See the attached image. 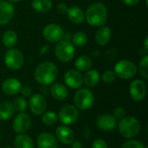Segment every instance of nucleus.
I'll return each mask as SVG.
<instances>
[{
  "label": "nucleus",
  "instance_id": "obj_33",
  "mask_svg": "<svg viewBox=\"0 0 148 148\" xmlns=\"http://www.w3.org/2000/svg\"><path fill=\"white\" fill-rule=\"evenodd\" d=\"M121 148H146V147L139 140L130 139L129 140H127L123 143Z\"/></svg>",
  "mask_w": 148,
  "mask_h": 148
},
{
  "label": "nucleus",
  "instance_id": "obj_37",
  "mask_svg": "<svg viewBox=\"0 0 148 148\" xmlns=\"http://www.w3.org/2000/svg\"><path fill=\"white\" fill-rule=\"evenodd\" d=\"M68 9H69V7L64 3H60L56 6V10L60 14H66L68 11Z\"/></svg>",
  "mask_w": 148,
  "mask_h": 148
},
{
  "label": "nucleus",
  "instance_id": "obj_12",
  "mask_svg": "<svg viewBox=\"0 0 148 148\" xmlns=\"http://www.w3.org/2000/svg\"><path fill=\"white\" fill-rule=\"evenodd\" d=\"M31 127V118L25 113H19L14 119L12 123L13 130L19 134L26 133Z\"/></svg>",
  "mask_w": 148,
  "mask_h": 148
},
{
  "label": "nucleus",
  "instance_id": "obj_17",
  "mask_svg": "<svg viewBox=\"0 0 148 148\" xmlns=\"http://www.w3.org/2000/svg\"><path fill=\"white\" fill-rule=\"evenodd\" d=\"M38 148H58V141L55 135L50 133H42L36 140Z\"/></svg>",
  "mask_w": 148,
  "mask_h": 148
},
{
  "label": "nucleus",
  "instance_id": "obj_31",
  "mask_svg": "<svg viewBox=\"0 0 148 148\" xmlns=\"http://www.w3.org/2000/svg\"><path fill=\"white\" fill-rule=\"evenodd\" d=\"M13 106H14L15 111L19 112V113H23V112H24L27 109L28 102H27V101L23 97L21 96V97H17L15 100V101L13 103Z\"/></svg>",
  "mask_w": 148,
  "mask_h": 148
},
{
  "label": "nucleus",
  "instance_id": "obj_15",
  "mask_svg": "<svg viewBox=\"0 0 148 148\" xmlns=\"http://www.w3.org/2000/svg\"><path fill=\"white\" fill-rule=\"evenodd\" d=\"M117 124L114 115L109 114H102L96 120V126L100 130L109 132L115 128Z\"/></svg>",
  "mask_w": 148,
  "mask_h": 148
},
{
  "label": "nucleus",
  "instance_id": "obj_40",
  "mask_svg": "<svg viewBox=\"0 0 148 148\" xmlns=\"http://www.w3.org/2000/svg\"><path fill=\"white\" fill-rule=\"evenodd\" d=\"M143 48L146 51L148 50V37H146L144 40V44H143Z\"/></svg>",
  "mask_w": 148,
  "mask_h": 148
},
{
  "label": "nucleus",
  "instance_id": "obj_2",
  "mask_svg": "<svg viewBox=\"0 0 148 148\" xmlns=\"http://www.w3.org/2000/svg\"><path fill=\"white\" fill-rule=\"evenodd\" d=\"M36 81L42 86H49L54 83L58 75V69L55 63L43 62L40 63L35 70Z\"/></svg>",
  "mask_w": 148,
  "mask_h": 148
},
{
  "label": "nucleus",
  "instance_id": "obj_19",
  "mask_svg": "<svg viewBox=\"0 0 148 148\" xmlns=\"http://www.w3.org/2000/svg\"><path fill=\"white\" fill-rule=\"evenodd\" d=\"M67 16L69 19L75 24H81L85 21V13L82 8L76 5H73L68 9Z\"/></svg>",
  "mask_w": 148,
  "mask_h": 148
},
{
  "label": "nucleus",
  "instance_id": "obj_4",
  "mask_svg": "<svg viewBox=\"0 0 148 148\" xmlns=\"http://www.w3.org/2000/svg\"><path fill=\"white\" fill-rule=\"evenodd\" d=\"M75 107L80 110H88L92 108L95 102L93 92L88 88H78L74 96Z\"/></svg>",
  "mask_w": 148,
  "mask_h": 148
},
{
  "label": "nucleus",
  "instance_id": "obj_32",
  "mask_svg": "<svg viewBox=\"0 0 148 148\" xmlns=\"http://www.w3.org/2000/svg\"><path fill=\"white\" fill-rule=\"evenodd\" d=\"M116 75L114 73V70H107L103 73V75L101 76L102 82L104 83H107V84H110L112 82H114L116 79Z\"/></svg>",
  "mask_w": 148,
  "mask_h": 148
},
{
  "label": "nucleus",
  "instance_id": "obj_25",
  "mask_svg": "<svg viewBox=\"0 0 148 148\" xmlns=\"http://www.w3.org/2000/svg\"><path fill=\"white\" fill-rule=\"evenodd\" d=\"M15 148H34L32 139L24 134H19L14 140Z\"/></svg>",
  "mask_w": 148,
  "mask_h": 148
},
{
  "label": "nucleus",
  "instance_id": "obj_10",
  "mask_svg": "<svg viewBox=\"0 0 148 148\" xmlns=\"http://www.w3.org/2000/svg\"><path fill=\"white\" fill-rule=\"evenodd\" d=\"M29 108L35 115H42L47 108V101L41 94H33L29 96Z\"/></svg>",
  "mask_w": 148,
  "mask_h": 148
},
{
  "label": "nucleus",
  "instance_id": "obj_22",
  "mask_svg": "<svg viewBox=\"0 0 148 148\" xmlns=\"http://www.w3.org/2000/svg\"><path fill=\"white\" fill-rule=\"evenodd\" d=\"M50 94L56 101H63L68 96V89L62 83H54L50 88Z\"/></svg>",
  "mask_w": 148,
  "mask_h": 148
},
{
  "label": "nucleus",
  "instance_id": "obj_16",
  "mask_svg": "<svg viewBox=\"0 0 148 148\" xmlns=\"http://www.w3.org/2000/svg\"><path fill=\"white\" fill-rule=\"evenodd\" d=\"M56 138L65 145H70L75 140V134L71 128L66 125L60 126L56 130Z\"/></svg>",
  "mask_w": 148,
  "mask_h": 148
},
{
  "label": "nucleus",
  "instance_id": "obj_7",
  "mask_svg": "<svg viewBox=\"0 0 148 148\" xmlns=\"http://www.w3.org/2000/svg\"><path fill=\"white\" fill-rule=\"evenodd\" d=\"M3 61L7 68L11 70L20 69L24 63V57L23 53L17 49H9L3 56Z\"/></svg>",
  "mask_w": 148,
  "mask_h": 148
},
{
  "label": "nucleus",
  "instance_id": "obj_21",
  "mask_svg": "<svg viewBox=\"0 0 148 148\" xmlns=\"http://www.w3.org/2000/svg\"><path fill=\"white\" fill-rule=\"evenodd\" d=\"M101 80V75L96 69H89L86 71L83 75V83L88 87V88H95Z\"/></svg>",
  "mask_w": 148,
  "mask_h": 148
},
{
  "label": "nucleus",
  "instance_id": "obj_20",
  "mask_svg": "<svg viewBox=\"0 0 148 148\" xmlns=\"http://www.w3.org/2000/svg\"><path fill=\"white\" fill-rule=\"evenodd\" d=\"M111 29L108 26L103 25L99 27L95 33V42L100 46L107 45L111 39Z\"/></svg>",
  "mask_w": 148,
  "mask_h": 148
},
{
  "label": "nucleus",
  "instance_id": "obj_42",
  "mask_svg": "<svg viewBox=\"0 0 148 148\" xmlns=\"http://www.w3.org/2000/svg\"><path fill=\"white\" fill-rule=\"evenodd\" d=\"M3 148H12V147H3Z\"/></svg>",
  "mask_w": 148,
  "mask_h": 148
},
{
  "label": "nucleus",
  "instance_id": "obj_18",
  "mask_svg": "<svg viewBox=\"0 0 148 148\" xmlns=\"http://www.w3.org/2000/svg\"><path fill=\"white\" fill-rule=\"evenodd\" d=\"M22 88L21 82L16 78H8L2 83V91L6 95H15Z\"/></svg>",
  "mask_w": 148,
  "mask_h": 148
},
{
  "label": "nucleus",
  "instance_id": "obj_43",
  "mask_svg": "<svg viewBox=\"0 0 148 148\" xmlns=\"http://www.w3.org/2000/svg\"><path fill=\"white\" fill-rule=\"evenodd\" d=\"M0 140H1V135H0Z\"/></svg>",
  "mask_w": 148,
  "mask_h": 148
},
{
  "label": "nucleus",
  "instance_id": "obj_8",
  "mask_svg": "<svg viewBox=\"0 0 148 148\" xmlns=\"http://www.w3.org/2000/svg\"><path fill=\"white\" fill-rule=\"evenodd\" d=\"M58 120L63 125H71L75 123L79 119V111L78 109L70 104L63 106L58 114Z\"/></svg>",
  "mask_w": 148,
  "mask_h": 148
},
{
  "label": "nucleus",
  "instance_id": "obj_13",
  "mask_svg": "<svg viewBox=\"0 0 148 148\" xmlns=\"http://www.w3.org/2000/svg\"><path fill=\"white\" fill-rule=\"evenodd\" d=\"M64 82L69 88L78 89L83 84V75L76 69H69L64 75Z\"/></svg>",
  "mask_w": 148,
  "mask_h": 148
},
{
  "label": "nucleus",
  "instance_id": "obj_39",
  "mask_svg": "<svg viewBox=\"0 0 148 148\" xmlns=\"http://www.w3.org/2000/svg\"><path fill=\"white\" fill-rule=\"evenodd\" d=\"M82 143L81 142V141H78V140H76V141H73V143H72V148H82Z\"/></svg>",
  "mask_w": 148,
  "mask_h": 148
},
{
  "label": "nucleus",
  "instance_id": "obj_26",
  "mask_svg": "<svg viewBox=\"0 0 148 148\" xmlns=\"http://www.w3.org/2000/svg\"><path fill=\"white\" fill-rule=\"evenodd\" d=\"M17 40H18V36L16 32L10 29L6 30L2 36V42L8 49L13 48L16 44Z\"/></svg>",
  "mask_w": 148,
  "mask_h": 148
},
{
  "label": "nucleus",
  "instance_id": "obj_29",
  "mask_svg": "<svg viewBox=\"0 0 148 148\" xmlns=\"http://www.w3.org/2000/svg\"><path fill=\"white\" fill-rule=\"evenodd\" d=\"M58 121V116L54 111H48L44 112L42 114V121L46 126H52L55 125Z\"/></svg>",
  "mask_w": 148,
  "mask_h": 148
},
{
  "label": "nucleus",
  "instance_id": "obj_34",
  "mask_svg": "<svg viewBox=\"0 0 148 148\" xmlns=\"http://www.w3.org/2000/svg\"><path fill=\"white\" fill-rule=\"evenodd\" d=\"M125 115H126V110L122 107H118L114 111V116L115 119L121 120L122 118L125 117Z\"/></svg>",
  "mask_w": 148,
  "mask_h": 148
},
{
  "label": "nucleus",
  "instance_id": "obj_27",
  "mask_svg": "<svg viewBox=\"0 0 148 148\" xmlns=\"http://www.w3.org/2000/svg\"><path fill=\"white\" fill-rule=\"evenodd\" d=\"M31 6L36 11L44 13L49 11L52 9L53 3L51 0H33Z\"/></svg>",
  "mask_w": 148,
  "mask_h": 148
},
{
  "label": "nucleus",
  "instance_id": "obj_28",
  "mask_svg": "<svg viewBox=\"0 0 148 148\" xmlns=\"http://www.w3.org/2000/svg\"><path fill=\"white\" fill-rule=\"evenodd\" d=\"M88 43V36L82 31L75 32L72 36V44L76 47H83Z\"/></svg>",
  "mask_w": 148,
  "mask_h": 148
},
{
  "label": "nucleus",
  "instance_id": "obj_9",
  "mask_svg": "<svg viewBox=\"0 0 148 148\" xmlns=\"http://www.w3.org/2000/svg\"><path fill=\"white\" fill-rule=\"evenodd\" d=\"M64 30L56 23H49L42 29L43 38L49 42H57L64 38Z\"/></svg>",
  "mask_w": 148,
  "mask_h": 148
},
{
  "label": "nucleus",
  "instance_id": "obj_24",
  "mask_svg": "<svg viewBox=\"0 0 148 148\" xmlns=\"http://www.w3.org/2000/svg\"><path fill=\"white\" fill-rule=\"evenodd\" d=\"M15 114L13 103L10 101H3L0 103V120L8 121Z\"/></svg>",
  "mask_w": 148,
  "mask_h": 148
},
{
  "label": "nucleus",
  "instance_id": "obj_14",
  "mask_svg": "<svg viewBox=\"0 0 148 148\" xmlns=\"http://www.w3.org/2000/svg\"><path fill=\"white\" fill-rule=\"evenodd\" d=\"M15 13V7L8 0H0V25H5L10 22Z\"/></svg>",
  "mask_w": 148,
  "mask_h": 148
},
{
  "label": "nucleus",
  "instance_id": "obj_5",
  "mask_svg": "<svg viewBox=\"0 0 148 148\" xmlns=\"http://www.w3.org/2000/svg\"><path fill=\"white\" fill-rule=\"evenodd\" d=\"M75 54V46L69 40L62 39L56 42L55 48L56 57L62 62H69Z\"/></svg>",
  "mask_w": 148,
  "mask_h": 148
},
{
  "label": "nucleus",
  "instance_id": "obj_30",
  "mask_svg": "<svg viewBox=\"0 0 148 148\" xmlns=\"http://www.w3.org/2000/svg\"><path fill=\"white\" fill-rule=\"evenodd\" d=\"M139 71L141 76L145 79L148 78V56L145 55L139 63Z\"/></svg>",
  "mask_w": 148,
  "mask_h": 148
},
{
  "label": "nucleus",
  "instance_id": "obj_3",
  "mask_svg": "<svg viewBox=\"0 0 148 148\" xmlns=\"http://www.w3.org/2000/svg\"><path fill=\"white\" fill-rule=\"evenodd\" d=\"M118 129L122 137L126 139H133L140 134L141 125L137 118L134 116H127L121 120Z\"/></svg>",
  "mask_w": 148,
  "mask_h": 148
},
{
  "label": "nucleus",
  "instance_id": "obj_11",
  "mask_svg": "<svg viewBox=\"0 0 148 148\" xmlns=\"http://www.w3.org/2000/svg\"><path fill=\"white\" fill-rule=\"evenodd\" d=\"M129 93L131 98L135 101H141L147 95L146 82L140 79L133 81L129 86Z\"/></svg>",
  "mask_w": 148,
  "mask_h": 148
},
{
  "label": "nucleus",
  "instance_id": "obj_6",
  "mask_svg": "<svg viewBox=\"0 0 148 148\" xmlns=\"http://www.w3.org/2000/svg\"><path fill=\"white\" fill-rule=\"evenodd\" d=\"M114 71L117 77L124 80H128L133 78L136 75L137 67L132 61L123 59L119 61L115 64Z\"/></svg>",
  "mask_w": 148,
  "mask_h": 148
},
{
  "label": "nucleus",
  "instance_id": "obj_23",
  "mask_svg": "<svg viewBox=\"0 0 148 148\" xmlns=\"http://www.w3.org/2000/svg\"><path fill=\"white\" fill-rule=\"evenodd\" d=\"M93 61L88 56H81L75 62V67L79 72H86L92 69Z\"/></svg>",
  "mask_w": 148,
  "mask_h": 148
},
{
  "label": "nucleus",
  "instance_id": "obj_38",
  "mask_svg": "<svg viewBox=\"0 0 148 148\" xmlns=\"http://www.w3.org/2000/svg\"><path fill=\"white\" fill-rule=\"evenodd\" d=\"M140 0H121V2L127 6H134L140 3Z\"/></svg>",
  "mask_w": 148,
  "mask_h": 148
},
{
  "label": "nucleus",
  "instance_id": "obj_1",
  "mask_svg": "<svg viewBox=\"0 0 148 148\" xmlns=\"http://www.w3.org/2000/svg\"><path fill=\"white\" fill-rule=\"evenodd\" d=\"M87 23L93 27H101L108 20V9L103 3L95 2L90 4L85 13Z\"/></svg>",
  "mask_w": 148,
  "mask_h": 148
},
{
  "label": "nucleus",
  "instance_id": "obj_35",
  "mask_svg": "<svg viewBox=\"0 0 148 148\" xmlns=\"http://www.w3.org/2000/svg\"><path fill=\"white\" fill-rule=\"evenodd\" d=\"M92 148H108V143L101 139H97L92 143Z\"/></svg>",
  "mask_w": 148,
  "mask_h": 148
},
{
  "label": "nucleus",
  "instance_id": "obj_36",
  "mask_svg": "<svg viewBox=\"0 0 148 148\" xmlns=\"http://www.w3.org/2000/svg\"><path fill=\"white\" fill-rule=\"evenodd\" d=\"M19 92L21 93V95L23 97H29L32 95V89L29 87H28V86H24V87L22 86V88H21Z\"/></svg>",
  "mask_w": 148,
  "mask_h": 148
},
{
  "label": "nucleus",
  "instance_id": "obj_41",
  "mask_svg": "<svg viewBox=\"0 0 148 148\" xmlns=\"http://www.w3.org/2000/svg\"><path fill=\"white\" fill-rule=\"evenodd\" d=\"M9 2H10V3H18V2H20L21 0H8Z\"/></svg>",
  "mask_w": 148,
  "mask_h": 148
}]
</instances>
